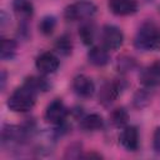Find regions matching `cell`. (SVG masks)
I'll use <instances>...</instances> for the list:
<instances>
[{"mask_svg":"<svg viewBox=\"0 0 160 160\" xmlns=\"http://www.w3.org/2000/svg\"><path fill=\"white\" fill-rule=\"evenodd\" d=\"M134 46L141 51L160 50V26L154 20L144 21L134 38Z\"/></svg>","mask_w":160,"mask_h":160,"instance_id":"obj_1","label":"cell"},{"mask_svg":"<svg viewBox=\"0 0 160 160\" xmlns=\"http://www.w3.org/2000/svg\"><path fill=\"white\" fill-rule=\"evenodd\" d=\"M38 91L26 81L18 88L8 99V108L14 112H28L36 102Z\"/></svg>","mask_w":160,"mask_h":160,"instance_id":"obj_2","label":"cell"},{"mask_svg":"<svg viewBox=\"0 0 160 160\" xmlns=\"http://www.w3.org/2000/svg\"><path fill=\"white\" fill-rule=\"evenodd\" d=\"M31 125H4L1 130V144L4 148H18L25 144L31 136Z\"/></svg>","mask_w":160,"mask_h":160,"instance_id":"obj_3","label":"cell"},{"mask_svg":"<svg viewBox=\"0 0 160 160\" xmlns=\"http://www.w3.org/2000/svg\"><path fill=\"white\" fill-rule=\"evenodd\" d=\"M98 11V8L91 1H78L69 5L64 11V18L69 21H85L91 19Z\"/></svg>","mask_w":160,"mask_h":160,"instance_id":"obj_4","label":"cell"},{"mask_svg":"<svg viewBox=\"0 0 160 160\" xmlns=\"http://www.w3.org/2000/svg\"><path fill=\"white\" fill-rule=\"evenodd\" d=\"M101 42L106 50H116L124 42V34L120 28L112 24H106L101 29Z\"/></svg>","mask_w":160,"mask_h":160,"instance_id":"obj_5","label":"cell"},{"mask_svg":"<svg viewBox=\"0 0 160 160\" xmlns=\"http://www.w3.org/2000/svg\"><path fill=\"white\" fill-rule=\"evenodd\" d=\"M124 88H125V84H124L122 80H120V81L119 80H112V81L104 82L101 85L99 95H98L99 102L104 106L111 105L118 99V96L121 94Z\"/></svg>","mask_w":160,"mask_h":160,"instance_id":"obj_6","label":"cell"},{"mask_svg":"<svg viewBox=\"0 0 160 160\" xmlns=\"http://www.w3.org/2000/svg\"><path fill=\"white\" fill-rule=\"evenodd\" d=\"M45 120L49 124L52 125H61L65 122L66 118H68V108L65 106V104L62 102V100L60 99H55L52 100L45 109V114H44Z\"/></svg>","mask_w":160,"mask_h":160,"instance_id":"obj_7","label":"cell"},{"mask_svg":"<svg viewBox=\"0 0 160 160\" xmlns=\"http://www.w3.org/2000/svg\"><path fill=\"white\" fill-rule=\"evenodd\" d=\"M59 65H60L59 58L50 51L41 52L35 60V66L39 70V72L42 75L54 74L59 69Z\"/></svg>","mask_w":160,"mask_h":160,"instance_id":"obj_8","label":"cell"},{"mask_svg":"<svg viewBox=\"0 0 160 160\" xmlns=\"http://www.w3.org/2000/svg\"><path fill=\"white\" fill-rule=\"evenodd\" d=\"M72 90L75 91V94L78 96L88 99V98H91L94 95L95 84L89 76L80 74V75H76L72 80Z\"/></svg>","mask_w":160,"mask_h":160,"instance_id":"obj_9","label":"cell"},{"mask_svg":"<svg viewBox=\"0 0 160 160\" xmlns=\"http://www.w3.org/2000/svg\"><path fill=\"white\" fill-rule=\"evenodd\" d=\"M120 144L128 151H136L139 149V131L132 125H126L122 128L120 136Z\"/></svg>","mask_w":160,"mask_h":160,"instance_id":"obj_10","label":"cell"},{"mask_svg":"<svg viewBox=\"0 0 160 160\" xmlns=\"http://www.w3.org/2000/svg\"><path fill=\"white\" fill-rule=\"evenodd\" d=\"M140 82L145 88H155L160 85V61L145 68L140 74Z\"/></svg>","mask_w":160,"mask_h":160,"instance_id":"obj_11","label":"cell"},{"mask_svg":"<svg viewBox=\"0 0 160 160\" xmlns=\"http://www.w3.org/2000/svg\"><path fill=\"white\" fill-rule=\"evenodd\" d=\"M108 5L110 11L118 16L132 15L138 10L136 0H109Z\"/></svg>","mask_w":160,"mask_h":160,"instance_id":"obj_12","label":"cell"},{"mask_svg":"<svg viewBox=\"0 0 160 160\" xmlns=\"http://www.w3.org/2000/svg\"><path fill=\"white\" fill-rule=\"evenodd\" d=\"M88 60L94 66H105L110 62V55L104 46H92L88 51Z\"/></svg>","mask_w":160,"mask_h":160,"instance_id":"obj_13","label":"cell"},{"mask_svg":"<svg viewBox=\"0 0 160 160\" xmlns=\"http://www.w3.org/2000/svg\"><path fill=\"white\" fill-rule=\"evenodd\" d=\"M14 12L20 18V21H28L34 14V5L30 0H12Z\"/></svg>","mask_w":160,"mask_h":160,"instance_id":"obj_14","label":"cell"},{"mask_svg":"<svg viewBox=\"0 0 160 160\" xmlns=\"http://www.w3.org/2000/svg\"><path fill=\"white\" fill-rule=\"evenodd\" d=\"M104 126V119L101 115L92 112L82 116L80 119V128L84 131H98L101 130Z\"/></svg>","mask_w":160,"mask_h":160,"instance_id":"obj_15","label":"cell"},{"mask_svg":"<svg viewBox=\"0 0 160 160\" xmlns=\"http://www.w3.org/2000/svg\"><path fill=\"white\" fill-rule=\"evenodd\" d=\"M95 32H96V26L92 21L90 20H85V22H82L79 28V36L80 40L85 44V45H91L94 42L95 39Z\"/></svg>","mask_w":160,"mask_h":160,"instance_id":"obj_16","label":"cell"},{"mask_svg":"<svg viewBox=\"0 0 160 160\" xmlns=\"http://www.w3.org/2000/svg\"><path fill=\"white\" fill-rule=\"evenodd\" d=\"M16 51H18V44L15 40L12 39H6L4 38L2 41H1V51H0V56H1V60H11L15 58L16 55Z\"/></svg>","mask_w":160,"mask_h":160,"instance_id":"obj_17","label":"cell"},{"mask_svg":"<svg viewBox=\"0 0 160 160\" xmlns=\"http://www.w3.org/2000/svg\"><path fill=\"white\" fill-rule=\"evenodd\" d=\"M72 40L68 34L59 36L55 41V50L62 56H69L72 52Z\"/></svg>","mask_w":160,"mask_h":160,"instance_id":"obj_18","label":"cell"},{"mask_svg":"<svg viewBox=\"0 0 160 160\" xmlns=\"http://www.w3.org/2000/svg\"><path fill=\"white\" fill-rule=\"evenodd\" d=\"M110 121L116 128H124L129 121V112L125 108H116L110 114Z\"/></svg>","mask_w":160,"mask_h":160,"instance_id":"obj_19","label":"cell"},{"mask_svg":"<svg viewBox=\"0 0 160 160\" xmlns=\"http://www.w3.org/2000/svg\"><path fill=\"white\" fill-rule=\"evenodd\" d=\"M151 92L149 91V88H145V89H139L135 94H134V98H132V104L135 108L138 109H142L145 106H148L151 101Z\"/></svg>","mask_w":160,"mask_h":160,"instance_id":"obj_20","label":"cell"},{"mask_svg":"<svg viewBox=\"0 0 160 160\" xmlns=\"http://www.w3.org/2000/svg\"><path fill=\"white\" fill-rule=\"evenodd\" d=\"M56 28V18L52 15H45L44 18H41L40 22H39V31L45 35L49 36L54 32Z\"/></svg>","mask_w":160,"mask_h":160,"instance_id":"obj_21","label":"cell"},{"mask_svg":"<svg viewBox=\"0 0 160 160\" xmlns=\"http://www.w3.org/2000/svg\"><path fill=\"white\" fill-rule=\"evenodd\" d=\"M116 68L120 72H126V71H130L135 68V60L131 58V56H128V55H121L118 58V61H116Z\"/></svg>","mask_w":160,"mask_h":160,"instance_id":"obj_22","label":"cell"},{"mask_svg":"<svg viewBox=\"0 0 160 160\" xmlns=\"http://www.w3.org/2000/svg\"><path fill=\"white\" fill-rule=\"evenodd\" d=\"M25 81L28 84H30L38 92L46 91L50 88V84L48 82V80L44 79V78H40V76H30V78H26Z\"/></svg>","mask_w":160,"mask_h":160,"instance_id":"obj_23","label":"cell"},{"mask_svg":"<svg viewBox=\"0 0 160 160\" xmlns=\"http://www.w3.org/2000/svg\"><path fill=\"white\" fill-rule=\"evenodd\" d=\"M81 150H82L81 149V144L74 142V144H71V145L68 146L64 158L65 159H79V158H82Z\"/></svg>","mask_w":160,"mask_h":160,"instance_id":"obj_24","label":"cell"},{"mask_svg":"<svg viewBox=\"0 0 160 160\" xmlns=\"http://www.w3.org/2000/svg\"><path fill=\"white\" fill-rule=\"evenodd\" d=\"M152 149L156 154H160V128H156L152 135Z\"/></svg>","mask_w":160,"mask_h":160,"instance_id":"obj_25","label":"cell"},{"mask_svg":"<svg viewBox=\"0 0 160 160\" xmlns=\"http://www.w3.org/2000/svg\"><path fill=\"white\" fill-rule=\"evenodd\" d=\"M6 78H8V74L5 70H1V74H0V89L4 90L5 89V85H6Z\"/></svg>","mask_w":160,"mask_h":160,"instance_id":"obj_26","label":"cell"},{"mask_svg":"<svg viewBox=\"0 0 160 160\" xmlns=\"http://www.w3.org/2000/svg\"><path fill=\"white\" fill-rule=\"evenodd\" d=\"M9 19H10V18H8L6 12L2 10V11H1V18H0V24H1V28H2V29L5 28V25H6V22H8Z\"/></svg>","mask_w":160,"mask_h":160,"instance_id":"obj_27","label":"cell"},{"mask_svg":"<svg viewBox=\"0 0 160 160\" xmlns=\"http://www.w3.org/2000/svg\"><path fill=\"white\" fill-rule=\"evenodd\" d=\"M82 158H90V159L95 158V159H101L102 156H101L100 154H98V152H89V154H85V155H82Z\"/></svg>","mask_w":160,"mask_h":160,"instance_id":"obj_28","label":"cell"}]
</instances>
